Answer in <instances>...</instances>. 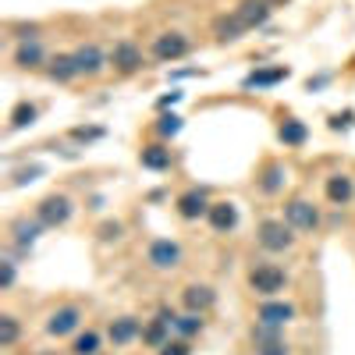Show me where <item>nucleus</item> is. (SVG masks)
Instances as JSON below:
<instances>
[{
    "label": "nucleus",
    "mask_w": 355,
    "mask_h": 355,
    "mask_svg": "<svg viewBox=\"0 0 355 355\" xmlns=\"http://www.w3.org/2000/svg\"><path fill=\"white\" fill-rule=\"evenodd\" d=\"M284 284H288V277H284L281 266H274V263H259L256 270L249 274V288L256 295H263V299H274L277 291H284Z\"/></svg>",
    "instance_id": "1"
},
{
    "label": "nucleus",
    "mask_w": 355,
    "mask_h": 355,
    "mask_svg": "<svg viewBox=\"0 0 355 355\" xmlns=\"http://www.w3.org/2000/svg\"><path fill=\"white\" fill-rule=\"evenodd\" d=\"M295 227L288 224V220H263L259 224V245L266 249V252H284V249H291L295 245V234H291Z\"/></svg>",
    "instance_id": "2"
},
{
    "label": "nucleus",
    "mask_w": 355,
    "mask_h": 355,
    "mask_svg": "<svg viewBox=\"0 0 355 355\" xmlns=\"http://www.w3.org/2000/svg\"><path fill=\"white\" fill-rule=\"evenodd\" d=\"M68 217H71V202H68L64 196H50V199H43V202L36 206V220H40L43 227H61Z\"/></svg>",
    "instance_id": "3"
},
{
    "label": "nucleus",
    "mask_w": 355,
    "mask_h": 355,
    "mask_svg": "<svg viewBox=\"0 0 355 355\" xmlns=\"http://www.w3.org/2000/svg\"><path fill=\"white\" fill-rule=\"evenodd\" d=\"M284 220L295 227V231H313L320 227V214H316V206L306 202V199H291L284 206Z\"/></svg>",
    "instance_id": "4"
},
{
    "label": "nucleus",
    "mask_w": 355,
    "mask_h": 355,
    "mask_svg": "<svg viewBox=\"0 0 355 355\" xmlns=\"http://www.w3.org/2000/svg\"><path fill=\"white\" fill-rule=\"evenodd\" d=\"M189 50H192V43L182 33H164L153 43V57H157V61H178V57H185Z\"/></svg>",
    "instance_id": "5"
},
{
    "label": "nucleus",
    "mask_w": 355,
    "mask_h": 355,
    "mask_svg": "<svg viewBox=\"0 0 355 355\" xmlns=\"http://www.w3.org/2000/svg\"><path fill=\"white\" fill-rule=\"evenodd\" d=\"M110 64L121 71V75H132V71L142 68V50H139L135 43H128V40L114 43V50H110Z\"/></svg>",
    "instance_id": "6"
},
{
    "label": "nucleus",
    "mask_w": 355,
    "mask_h": 355,
    "mask_svg": "<svg viewBox=\"0 0 355 355\" xmlns=\"http://www.w3.org/2000/svg\"><path fill=\"white\" fill-rule=\"evenodd\" d=\"M256 320L259 323H270V327H288V323L295 320V306L291 302H277V299H266L256 309Z\"/></svg>",
    "instance_id": "7"
},
{
    "label": "nucleus",
    "mask_w": 355,
    "mask_h": 355,
    "mask_svg": "<svg viewBox=\"0 0 355 355\" xmlns=\"http://www.w3.org/2000/svg\"><path fill=\"white\" fill-rule=\"evenodd\" d=\"M78 320H82L78 306H61V309H53V313H50V320H46V334L64 338V334H71V331L78 327Z\"/></svg>",
    "instance_id": "8"
},
{
    "label": "nucleus",
    "mask_w": 355,
    "mask_h": 355,
    "mask_svg": "<svg viewBox=\"0 0 355 355\" xmlns=\"http://www.w3.org/2000/svg\"><path fill=\"white\" fill-rule=\"evenodd\" d=\"M150 263L157 266V270H174V266L182 263V249H178L174 242H167V239H160V242L150 245Z\"/></svg>",
    "instance_id": "9"
},
{
    "label": "nucleus",
    "mask_w": 355,
    "mask_h": 355,
    "mask_svg": "<svg viewBox=\"0 0 355 355\" xmlns=\"http://www.w3.org/2000/svg\"><path fill=\"white\" fill-rule=\"evenodd\" d=\"M75 64H78V75H100L103 71V64H107V57H103V50L100 46H78L75 50Z\"/></svg>",
    "instance_id": "10"
},
{
    "label": "nucleus",
    "mask_w": 355,
    "mask_h": 355,
    "mask_svg": "<svg viewBox=\"0 0 355 355\" xmlns=\"http://www.w3.org/2000/svg\"><path fill=\"white\" fill-rule=\"evenodd\" d=\"M178 214H182L185 220H199V217H206V214H210V202H206V192H199V189L185 192L182 199H178Z\"/></svg>",
    "instance_id": "11"
},
{
    "label": "nucleus",
    "mask_w": 355,
    "mask_h": 355,
    "mask_svg": "<svg viewBox=\"0 0 355 355\" xmlns=\"http://www.w3.org/2000/svg\"><path fill=\"white\" fill-rule=\"evenodd\" d=\"M234 15L245 21V28H256V25H263L266 18H270V0H242Z\"/></svg>",
    "instance_id": "12"
},
{
    "label": "nucleus",
    "mask_w": 355,
    "mask_h": 355,
    "mask_svg": "<svg viewBox=\"0 0 355 355\" xmlns=\"http://www.w3.org/2000/svg\"><path fill=\"white\" fill-rule=\"evenodd\" d=\"M242 33H249V28H245V21H242L239 15H220V18H214V36H217V40L234 43V40H242Z\"/></svg>",
    "instance_id": "13"
},
{
    "label": "nucleus",
    "mask_w": 355,
    "mask_h": 355,
    "mask_svg": "<svg viewBox=\"0 0 355 355\" xmlns=\"http://www.w3.org/2000/svg\"><path fill=\"white\" fill-rule=\"evenodd\" d=\"M206 220H210L214 231H231L234 224H239V210H234L231 202H210V214H206Z\"/></svg>",
    "instance_id": "14"
},
{
    "label": "nucleus",
    "mask_w": 355,
    "mask_h": 355,
    "mask_svg": "<svg viewBox=\"0 0 355 355\" xmlns=\"http://www.w3.org/2000/svg\"><path fill=\"white\" fill-rule=\"evenodd\" d=\"M182 299H185L189 313H202V309H210L217 302V295H214V288H206V284H189Z\"/></svg>",
    "instance_id": "15"
},
{
    "label": "nucleus",
    "mask_w": 355,
    "mask_h": 355,
    "mask_svg": "<svg viewBox=\"0 0 355 355\" xmlns=\"http://www.w3.org/2000/svg\"><path fill=\"white\" fill-rule=\"evenodd\" d=\"M252 345H256L259 352H266V348H284V334H281V327H270V323H256V327H252Z\"/></svg>",
    "instance_id": "16"
},
{
    "label": "nucleus",
    "mask_w": 355,
    "mask_h": 355,
    "mask_svg": "<svg viewBox=\"0 0 355 355\" xmlns=\"http://www.w3.org/2000/svg\"><path fill=\"white\" fill-rule=\"evenodd\" d=\"M139 334H142V327H139L135 316H121V320L110 323V341H114V345H128V341H135Z\"/></svg>",
    "instance_id": "17"
},
{
    "label": "nucleus",
    "mask_w": 355,
    "mask_h": 355,
    "mask_svg": "<svg viewBox=\"0 0 355 355\" xmlns=\"http://www.w3.org/2000/svg\"><path fill=\"white\" fill-rule=\"evenodd\" d=\"M50 78H53V82H71V78H78L75 53H57L53 61H50Z\"/></svg>",
    "instance_id": "18"
},
{
    "label": "nucleus",
    "mask_w": 355,
    "mask_h": 355,
    "mask_svg": "<svg viewBox=\"0 0 355 355\" xmlns=\"http://www.w3.org/2000/svg\"><path fill=\"white\" fill-rule=\"evenodd\" d=\"M352 178L348 174H334V178H327V199L334 202V206H345L348 199H352Z\"/></svg>",
    "instance_id": "19"
},
{
    "label": "nucleus",
    "mask_w": 355,
    "mask_h": 355,
    "mask_svg": "<svg viewBox=\"0 0 355 355\" xmlns=\"http://www.w3.org/2000/svg\"><path fill=\"white\" fill-rule=\"evenodd\" d=\"M43 61H46V53H43L40 43H21V46L15 50V64H18V68H40Z\"/></svg>",
    "instance_id": "20"
},
{
    "label": "nucleus",
    "mask_w": 355,
    "mask_h": 355,
    "mask_svg": "<svg viewBox=\"0 0 355 355\" xmlns=\"http://www.w3.org/2000/svg\"><path fill=\"white\" fill-rule=\"evenodd\" d=\"M288 78V68H270V71H252L245 75V89H266V85H277Z\"/></svg>",
    "instance_id": "21"
},
{
    "label": "nucleus",
    "mask_w": 355,
    "mask_h": 355,
    "mask_svg": "<svg viewBox=\"0 0 355 355\" xmlns=\"http://www.w3.org/2000/svg\"><path fill=\"white\" fill-rule=\"evenodd\" d=\"M142 167L167 171L171 167V150H164V146H146V150H142Z\"/></svg>",
    "instance_id": "22"
},
{
    "label": "nucleus",
    "mask_w": 355,
    "mask_h": 355,
    "mask_svg": "<svg viewBox=\"0 0 355 355\" xmlns=\"http://www.w3.org/2000/svg\"><path fill=\"white\" fill-rule=\"evenodd\" d=\"M174 331L182 338H192L202 331V313H185V316H174Z\"/></svg>",
    "instance_id": "23"
},
{
    "label": "nucleus",
    "mask_w": 355,
    "mask_h": 355,
    "mask_svg": "<svg viewBox=\"0 0 355 355\" xmlns=\"http://www.w3.org/2000/svg\"><path fill=\"white\" fill-rule=\"evenodd\" d=\"M40 227H43L40 220H18L15 224V242L18 245H33L40 239Z\"/></svg>",
    "instance_id": "24"
},
{
    "label": "nucleus",
    "mask_w": 355,
    "mask_h": 355,
    "mask_svg": "<svg viewBox=\"0 0 355 355\" xmlns=\"http://www.w3.org/2000/svg\"><path fill=\"white\" fill-rule=\"evenodd\" d=\"M277 135H281L284 146H302V142H306V125H302V121H284Z\"/></svg>",
    "instance_id": "25"
},
{
    "label": "nucleus",
    "mask_w": 355,
    "mask_h": 355,
    "mask_svg": "<svg viewBox=\"0 0 355 355\" xmlns=\"http://www.w3.org/2000/svg\"><path fill=\"white\" fill-rule=\"evenodd\" d=\"M21 327H18V320L15 316H0V348H11L18 341Z\"/></svg>",
    "instance_id": "26"
},
{
    "label": "nucleus",
    "mask_w": 355,
    "mask_h": 355,
    "mask_svg": "<svg viewBox=\"0 0 355 355\" xmlns=\"http://www.w3.org/2000/svg\"><path fill=\"white\" fill-rule=\"evenodd\" d=\"M75 355H96L100 352V334H93V331H85V334H78L75 338Z\"/></svg>",
    "instance_id": "27"
},
{
    "label": "nucleus",
    "mask_w": 355,
    "mask_h": 355,
    "mask_svg": "<svg viewBox=\"0 0 355 355\" xmlns=\"http://www.w3.org/2000/svg\"><path fill=\"white\" fill-rule=\"evenodd\" d=\"M36 121V107L33 103H18L15 114H11V128H25V125H33Z\"/></svg>",
    "instance_id": "28"
},
{
    "label": "nucleus",
    "mask_w": 355,
    "mask_h": 355,
    "mask_svg": "<svg viewBox=\"0 0 355 355\" xmlns=\"http://www.w3.org/2000/svg\"><path fill=\"white\" fill-rule=\"evenodd\" d=\"M281 182H284V167H277V164H270V167H266L263 171V192H277L281 189Z\"/></svg>",
    "instance_id": "29"
},
{
    "label": "nucleus",
    "mask_w": 355,
    "mask_h": 355,
    "mask_svg": "<svg viewBox=\"0 0 355 355\" xmlns=\"http://www.w3.org/2000/svg\"><path fill=\"white\" fill-rule=\"evenodd\" d=\"M11 33H15V40H21V43H36L40 25H36V21H15V25H11Z\"/></svg>",
    "instance_id": "30"
},
{
    "label": "nucleus",
    "mask_w": 355,
    "mask_h": 355,
    "mask_svg": "<svg viewBox=\"0 0 355 355\" xmlns=\"http://www.w3.org/2000/svg\"><path fill=\"white\" fill-rule=\"evenodd\" d=\"M157 128H160V135H178V128H182V117H178V114H164Z\"/></svg>",
    "instance_id": "31"
},
{
    "label": "nucleus",
    "mask_w": 355,
    "mask_h": 355,
    "mask_svg": "<svg viewBox=\"0 0 355 355\" xmlns=\"http://www.w3.org/2000/svg\"><path fill=\"white\" fill-rule=\"evenodd\" d=\"M11 284H15V263H11V259H4V263H0V288L8 291Z\"/></svg>",
    "instance_id": "32"
},
{
    "label": "nucleus",
    "mask_w": 355,
    "mask_h": 355,
    "mask_svg": "<svg viewBox=\"0 0 355 355\" xmlns=\"http://www.w3.org/2000/svg\"><path fill=\"white\" fill-rule=\"evenodd\" d=\"M160 355H192V348H189V341H167L160 348Z\"/></svg>",
    "instance_id": "33"
},
{
    "label": "nucleus",
    "mask_w": 355,
    "mask_h": 355,
    "mask_svg": "<svg viewBox=\"0 0 355 355\" xmlns=\"http://www.w3.org/2000/svg\"><path fill=\"white\" fill-rule=\"evenodd\" d=\"M71 135H75L78 142H93V139H100V135H103V128H75Z\"/></svg>",
    "instance_id": "34"
},
{
    "label": "nucleus",
    "mask_w": 355,
    "mask_h": 355,
    "mask_svg": "<svg viewBox=\"0 0 355 355\" xmlns=\"http://www.w3.org/2000/svg\"><path fill=\"white\" fill-rule=\"evenodd\" d=\"M40 174H43V167H28V171H21V174H18V182H36Z\"/></svg>",
    "instance_id": "35"
},
{
    "label": "nucleus",
    "mask_w": 355,
    "mask_h": 355,
    "mask_svg": "<svg viewBox=\"0 0 355 355\" xmlns=\"http://www.w3.org/2000/svg\"><path fill=\"white\" fill-rule=\"evenodd\" d=\"M256 355H288V348H266V352H256Z\"/></svg>",
    "instance_id": "36"
},
{
    "label": "nucleus",
    "mask_w": 355,
    "mask_h": 355,
    "mask_svg": "<svg viewBox=\"0 0 355 355\" xmlns=\"http://www.w3.org/2000/svg\"><path fill=\"white\" fill-rule=\"evenodd\" d=\"M178 96H182V93H171V96H164V100H160V107H171V103H178Z\"/></svg>",
    "instance_id": "37"
}]
</instances>
